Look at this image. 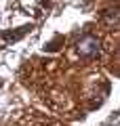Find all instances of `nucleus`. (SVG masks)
<instances>
[{
	"label": "nucleus",
	"mask_w": 120,
	"mask_h": 126,
	"mask_svg": "<svg viewBox=\"0 0 120 126\" xmlns=\"http://www.w3.org/2000/svg\"><path fill=\"white\" fill-rule=\"evenodd\" d=\"M76 50H78L80 57H95V55L99 53V40L95 36L80 38V42L76 44Z\"/></svg>",
	"instance_id": "f257e3e1"
}]
</instances>
